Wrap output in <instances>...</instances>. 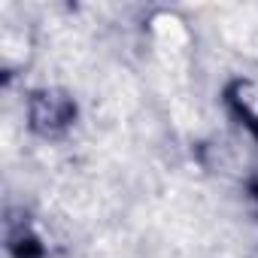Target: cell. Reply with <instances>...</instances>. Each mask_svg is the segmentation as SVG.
<instances>
[{"label":"cell","mask_w":258,"mask_h":258,"mask_svg":"<svg viewBox=\"0 0 258 258\" xmlns=\"http://www.w3.org/2000/svg\"><path fill=\"white\" fill-rule=\"evenodd\" d=\"M70 100L58 91H40L31 103V124L43 134H55L58 127H64L70 121Z\"/></svg>","instance_id":"6da1fadb"}]
</instances>
